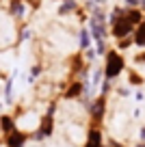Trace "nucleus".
Here are the masks:
<instances>
[{
  "label": "nucleus",
  "instance_id": "f257e3e1",
  "mask_svg": "<svg viewBox=\"0 0 145 147\" xmlns=\"http://www.w3.org/2000/svg\"><path fill=\"white\" fill-rule=\"evenodd\" d=\"M134 28L136 26H132V22L126 18V7H115L113 20H110V35L119 41H123L134 32Z\"/></svg>",
  "mask_w": 145,
  "mask_h": 147
},
{
  "label": "nucleus",
  "instance_id": "f03ea898",
  "mask_svg": "<svg viewBox=\"0 0 145 147\" xmlns=\"http://www.w3.org/2000/svg\"><path fill=\"white\" fill-rule=\"evenodd\" d=\"M123 67H126V59L121 56V52L119 50H106V54H104V78L108 82H113L117 78L119 74L123 71Z\"/></svg>",
  "mask_w": 145,
  "mask_h": 147
},
{
  "label": "nucleus",
  "instance_id": "7ed1b4c3",
  "mask_svg": "<svg viewBox=\"0 0 145 147\" xmlns=\"http://www.w3.org/2000/svg\"><path fill=\"white\" fill-rule=\"evenodd\" d=\"M104 115H106V97L100 95L93 102V106H91V119H93V123H102Z\"/></svg>",
  "mask_w": 145,
  "mask_h": 147
},
{
  "label": "nucleus",
  "instance_id": "20e7f679",
  "mask_svg": "<svg viewBox=\"0 0 145 147\" xmlns=\"http://www.w3.org/2000/svg\"><path fill=\"white\" fill-rule=\"evenodd\" d=\"M28 141V134L24 130H13V132L7 136V147H24Z\"/></svg>",
  "mask_w": 145,
  "mask_h": 147
},
{
  "label": "nucleus",
  "instance_id": "39448f33",
  "mask_svg": "<svg viewBox=\"0 0 145 147\" xmlns=\"http://www.w3.org/2000/svg\"><path fill=\"white\" fill-rule=\"evenodd\" d=\"M0 130H2V134L9 136L13 130H18V128H15V119L11 115H2V117H0Z\"/></svg>",
  "mask_w": 145,
  "mask_h": 147
},
{
  "label": "nucleus",
  "instance_id": "423d86ee",
  "mask_svg": "<svg viewBox=\"0 0 145 147\" xmlns=\"http://www.w3.org/2000/svg\"><path fill=\"white\" fill-rule=\"evenodd\" d=\"M80 93H82V82H80V80H74V82L67 87V91H65L63 97H65V100H76Z\"/></svg>",
  "mask_w": 145,
  "mask_h": 147
},
{
  "label": "nucleus",
  "instance_id": "0eeeda50",
  "mask_svg": "<svg viewBox=\"0 0 145 147\" xmlns=\"http://www.w3.org/2000/svg\"><path fill=\"white\" fill-rule=\"evenodd\" d=\"M128 82H130V84H143V78H141L136 71H130V74H128Z\"/></svg>",
  "mask_w": 145,
  "mask_h": 147
},
{
  "label": "nucleus",
  "instance_id": "6e6552de",
  "mask_svg": "<svg viewBox=\"0 0 145 147\" xmlns=\"http://www.w3.org/2000/svg\"><path fill=\"white\" fill-rule=\"evenodd\" d=\"M134 61H136V63H139V65H145V52H141V54H136V56H134Z\"/></svg>",
  "mask_w": 145,
  "mask_h": 147
},
{
  "label": "nucleus",
  "instance_id": "1a4fd4ad",
  "mask_svg": "<svg viewBox=\"0 0 145 147\" xmlns=\"http://www.w3.org/2000/svg\"><path fill=\"white\" fill-rule=\"evenodd\" d=\"M126 48H130V39H123V41H119V50H126Z\"/></svg>",
  "mask_w": 145,
  "mask_h": 147
},
{
  "label": "nucleus",
  "instance_id": "9d476101",
  "mask_svg": "<svg viewBox=\"0 0 145 147\" xmlns=\"http://www.w3.org/2000/svg\"><path fill=\"white\" fill-rule=\"evenodd\" d=\"M85 147H104V143H85Z\"/></svg>",
  "mask_w": 145,
  "mask_h": 147
},
{
  "label": "nucleus",
  "instance_id": "9b49d317",
  "mask_svg": "<svg viewBox=\"0 0 145 147\" xmlns=\"http://www.w3.org/2000/svg\"><path fill=\"white\" fill-rule=\"evenodd\" d=\"M63 2H65V0H63Z\"/></svg>",
  "mask_w": 145,
  "mask_h": 147
}]
</instances>
